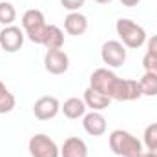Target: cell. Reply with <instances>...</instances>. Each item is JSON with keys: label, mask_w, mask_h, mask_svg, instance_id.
<instances>
[{"label": "cell", "mask_w": 157, "mask_h": 157, "mask_svg": "<svg viewBox=\"0 0 157 157\" xmlns=\"http://www.w3.org/2000/svg\"><path fill=\"white\" fill-rule=\"evenodd\" d=\"M15 104H17L15 95H13V93L7 90V86L0 80V115L13 112V110H15Z\"/></svg>", "instance_id": "cell-16"}, {"label": "cell", "mask_w": 157, "mask_h": 157, "mask_svg": "<svg viewBox=\"0 0 157 157\" xmlns=\"http://www.w3.org/2000/svg\"><path fill=\"white\" fill-rule=\"evenodd\" d=\"M101 59L110 68H119L126 60V46L121 40H108L101 48Z\"/></svg>", "instance_id": "cell-6"}, {"label": "cell", "mask_w": 157, "mask_h": 157, "mask_svg": "<svg viewBox=\"0 0 157 157\" xmlns=\"http://www.w3.org/2000/svg\"><path fill=\"white\" fill-rule=\"evenodd\" d=\"M44 68L51 75H62L70 68V57L62 49H49L44 55Z\"/></svg>", "instance_id": "cell-7"}, {"label": "cell", "mask_w": 157, "mask_h": 157, "mask_svg": "<svg viewBox=\"0 0 157 157\" xmlns=\"http://www.w3.org/2000/svg\"><path fill=\"white\" fill-rule=\"evenodd\" d=\"M150 154H152L154 157H157V148H155V150H150Z\"/></svg>", "instance_id": "cell-26"}, {"label": "cell", "mask_w": 157, "mask_h": 157, "mask_svg": "<svg viewBox=\"0 0 157 157\" xmlns=\"http://www.w3.org/2000/svg\"><path fill=\"white\" fill-rule=\"evenodd\" d=\"M17 20V9L11 2H0V24L6 26H13V22Z\"/></svg>", "instance_id": "cell-18"}, {"label": "cell", "mask_w": 157, "mask_h": 157, "mask_svg": "<svg viewBox=\"0 0 157 157\" xmlns=\"http://www.w3.org/2000/svg\"><path fill=\"white\" fill-rule=\"evenodd\" d=\"M42 46L49 51V49H62L64 46V31L55 26V24H48V29L44 33V40Z\"/></svg>", "instance_id": "cell-14"}, {"label": "cell", "mask_w": 157, "mask_h": 157, "mask_svg": "<svg viewBox=\"0 0 157 157\" xmlns=\"http://www.w3.org/2000/svg\"><path fill=\"white\" fill-rule=\"evenodd\" d=\"M115 31H117L121 42L130 49H137L143 44H146V40H148L144 28L130 18H119L115 22Z\"/></svg>", "instance_id": "cell-3"}, {"label": "cell", "mask_w": 157, "mask_h": 157, "mask_svg": "<svg viewBox=\"0 0 157 157\" xmlns=\"http://www.w3.org/2000/svg\"><path fill=\"white\" fill-rule=\"evenodd\" d=\"M93 2H97V4H102V6H104V4H110L112 0H93Z\"/></svg>", "instance_id": "cell-24"}, {"label": "cell", "mask_w": 157, "mask_h": 157, "mask_svg": "<svg viewBox=\"0 0 157 157\" xmlns=\"http://www.w3.org/2000/svg\"><path fill=\"white\" fill-rule=\"evenodd\" d=\"M143 144L146 146V150H155L157 148V122H152L144 128L143 133Z\"/></svg>", "instance_id": "cell-19"}, {"label": "cell", "mask_w": 157, "mask_h": 157, "mask_svg": "<svg viewBox=\"0 0 157 157\" xmlns=\"http://www.w3.org/2000/svg\"><path fill=\"white\" fill-rule=\"evenodd\" d=\"M28 150L31 157H60V148L46 133H35L28 143Z\"/></svg>", "instance_id": "cell-5"}, {"label": "cell", "mask_w": 157, "mask_h": 157, "mask_svg": "<svg viewBox=\"0 0 157 157\" xmlns=\"http://www.w3.org/2000/svg\"><path fill=\"white\" fill-rule=\"evenodd\" d=\"M141 0H121V4L122 6H126V7H133V6H137Z\"/></svg>", "instance_id": "cell-23"}, {"label": "cell", "mask_w": 157, "mask_h": 157, "mask_svg": "<svg viewBox=\"0 0 157 157\" xmlns=\"http://www.w3.org/2000/svg\"><path fill=\"white\" fill-rule=\"evenodd\" d=\"M139 86H141V93L146 97H157V75L144 71V75L139 78Z\"/></svg>", "instance_id": "cell-17"}, {"label": "cell", "mask_w": 157, "mask_h": 157, "mask_svg": "<svg viewBox=\"0 0 157 157\" xmlns=\"http://www.w3.org/2000/svg\"><path fill=\"white\" fill-rule=\"evenodd\" d=\"M82 128L91 137H101L106 133V117L101 112H90L82 117Z\"/></svg>", "instance_id": "cell-10"}, {"label": "cell", "mask_w": 157, "mask_h": 157, "mask_svg": "<svg viewBox=\"0 0 157 157\" xmlns=\"http://www.w3.org/2000/svg\"><path fill=\"white\" fill-rule=\"evenodd\" d=\"M0 51H2V49H0Z\"/></svg>", "instance_id": "cell-27"}, {"label": "cell", "mask_w": 157, "mask_h": 157, "mask_svg": "<svg viewBox=\"0 0 157 157\" xmlns=\"http://www.w3.org/2000/svg\"><path fill=\"white\" fill-rule=\"evenodd\" d=\"M143 68H144V71H150V73H155L157 75V57L146 53L143 57Z\"/></svg>", "instance_id": "cell-20"}, {"label": "cell", "mask_w": 157, "mask_h": 157, "mask_svg": "<svg viewBox=\"0 0 157 157\" xmlns=\"http://www.w3.org/2000/svg\"><path fill=\"white\" fill-rule=\"evenodd\" d=\"M90 88L110 97L112 101H121V102H130V101H137L143 97L139 80L121 78L108 68H99L91 73Z\"/></svg>", "instance_id": "cell-1"}, {"label": "cell", "mask_w": 157, "mask_h": 157, "mask_svg": "<svg viewBox=\"0 0 157 157\" xmlns=\"http://www.w3.org/2000/svg\"><path fill=\"white\" fill-rule=\"evenodd\" d=\"M146 53H150V55H154V57H157V35H154L152 39L146 40Z\"/></svg>", "instance_id": "cell-22"}, {"label": "cell", "mask_w": 157, "mask_h": 157, "mask_svg": "<svg viewBox=\"0 0 157 157\" xmlns=\"http://www.w3.org/2000/svg\"><path fill=\"white\" fill-rule=\"evenodd\" d=\"M86 104H84V101L82 99H78V97H70L68 101H64V104H60V112L64 113V117L71 119V121H75V119H80L86 115Z\"/></svg>", "instance_id": "cell-15"}, {"label": "cell", "mask_w": 157, "mask_h": 157, "mask_svg": "<svg viewBox=\"0 0 157 157\" xmlns=\"http://www.w3.org/2000/svg\"><path fill=\"white\" fill-rule=\"evenodd\" d=\"M64 29L71 37H80V35H84L88 31V18L82 13L73 11L64 18Z\"/></svg>", "instance_id": "cell-11"}, {"label": "cell", "mask_w": 157, "mask_h": 157, "mask_svg": "<svg viewBox=\"0 0 157 157\" xmlns=\"http://www.w3.org/2000/svg\"><path fill=\"white\" fill-rule=\"evenodd\" d=\"M60 157H88V144L78 137H68L60 146Z\"/></svg>", "instance_id": "cell-13"}, {"label": "cell", "mask_w": 157, "mask_h": 157, "mask_svg": "<svg viewBox=\"0 0 157 157\" xmlns=\"http://www.w3.org/2000/svg\"><path fill=\"white\" fill-rule=\"evenodd\" d=\"M82 101H84L86 108H90L91 112H102V110H106V108L110 106V102H112L110 97L99 93L97 90H93V88H90V86L84 90V99H82Z\"/></svg>", "instance_id": "cell-12"}, {"label": "cell", "mask_w": 157, "mask_h": 157, "mask_svg": "<svg viewBox=\"0 0 157 157\" xmlns=\"http://www.w3.org/2000/svg\"><path fill=\"white\" fill-rule=\"evenodd\" d=\"M46 29H48L46 17L40 9H28L22 15V31L31 42L42 44Z\"/></svg>", "instance_id": "cell-4"}, {"label": "cell", "mask_w": 157, "mask_h": 157, "mask_svg": "<svg viewBox=\"0 0 157 157\" xmlns=\"http://www.w3.org/2000/svg\"><path fill=\"white\" fill-rule=\"evenodd\" d=\"M60 4H62L64 9H68L70 13H73V11H78L86 4V0H60Z\"/></svg>", "instance_id": "cell-21"}, {"label": "cell", "mask_w": 157, "mask_h": 157, "mask_svg": "<svg viewBox=\"0 0 157 157\" xmlns=\"http://www.w3.org/2000/svg\"><path fill=\"white\" fill-rule=\"evenodd\" d=\"M24 44V31L17 26H6L0 31V49L6 53H17Z\"/></svg>", "instance_id": "cell-8"}, {"label": "cell", "mask_w": 157, "mask_h": 157, "mask_svg": "<svg viewBox=\"0 0 157 157\" xmlns=\"http://www.w3.org/2000/svg\"><path fill=\"white\" fill-rule=\"evenodd\" d=\"M139 157H154V155H152L150 152H143V154H141V155H139Z\"/></svg>", "instance_id": "cell-25"}, {"label": "cell", "mask_w": 157, "mask_h": 157, "mask_svg": "<svg viewBox=\"0 0 157 157\" xmlns=\"http://www.w3.org/2000/svg\"><path fill=\"white\" fill-rule=\"evenodd\" d=\"M60 112V102L57 97H51V95H44L35 101L33 104V115L39 119V121H49V119H55Z\"/></svg>", "instance_id": "cell-9"}, {"label": "cell", "mask_w": 157, "mask_h": 157, "mask_svg": "<svg viewBox=\"0 0 157 157\" xmlns=\"http://www.w3.org/2000/svg\"><path fill=\"white\" fill-rule=\"evenodd\" d=\"M110 150L119 157H139L143 154V143L126 130H113L108 137Z\"/></svg>", "instance_id": "cell-2"}]
</instances>
